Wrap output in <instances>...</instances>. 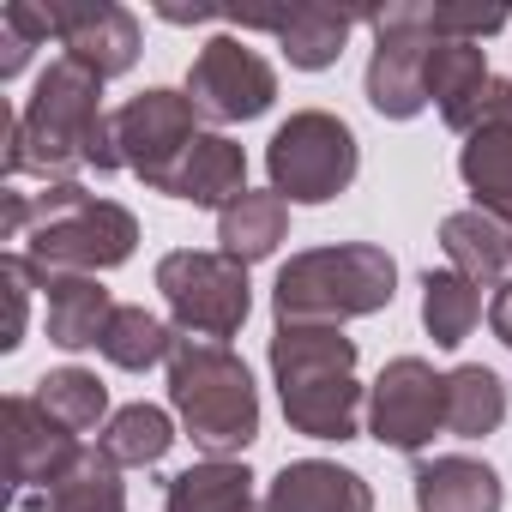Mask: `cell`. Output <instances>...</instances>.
I'll return each instance as SVG.
<instances>
[{
	"label": "cell",
	"instance_id": "cell-4",
	"mask_svg": "<svg viewBox=\"0 0 512 512\" xmlns=\"http://www.w3.org/2000/svg\"><path fill=\"white\" fill-rule=\"evenodd\" d=\"M398 296V260L380 241H338V247H308L278 272L272 284V314L278 326H344L362 314L392 308Z\"/></svg>",
	"mask_w": 512,
	"mask_h": 512
},
{
	"label": "cell",
	"instance_id": "cell-33",
	"mask_svg": "<svg viewBox=\"0 0 512 512\" xmlns=\"http://www.w3.org/2000/svg\"><path fill=\"white\" fill-rule=\"evenodd\" d=\"M157 13H163L169 25H211V19H217L211 7H157Z\"/></svg>",
	"mask_w": 512,
	"mask_h": 512
},
{
	"label": "cell",
	"instance_id": "cell-34",
	"mask_svg": "<svg viewBox=\"0 0 512 512\" xmlns=\"http://www.w3.org/2000/svg\"><path fill=\"white\" fill-rule=\"evenodd\" d=\"M253 512H266V506H253Z\"/></svg>",
	"mask_w": 512,
	"mask_h": 512
},
{
	"label": "cell",
	"instance_id": "cell-6",
	"mask_svg": "<svg viewBox=\"0 0 512 512\" xmlns=\"http://www.w3.org/2000/svg\"><path fill=\"white\" fill-rule=\"evenodd\" d=\"M356 169H362V145H356L350 121H338L326 109H296L266 145L272 193L290 205H332L338 193H350Z\"/></svg>",
	"mask_w": 512,
	"mask_h": 512
},
{
	"label": "cell",
	"instance_id": "cell-28",
	"mask_svg": "<svg viewBox=\"0 0 512 512\" xmlns=\"http://www.w3.org/2000/svg\"><path fill=\"white\" fill-rule=\"evenodd\" d=\"M175 332L157 320V314H145V308H115V320H109V332H103V356L115 362V368H127V374H145V368H157V362H169L175 356Z\"/></svg>",
	"mask_w": 512,
	"mask_h": 512
},
{
	"label": "cell",
	"instance_id": "cell-21",
	"mask_svg": "<svg viewBox=\"0 0 512 512\" xmlns=\"http://www.w3.org/2000/svg\"><path fill=\"white\" fill-rule=\"evenodd\" d=\"M458 175L470 187V199L482 211H500L512 217V115L464 133V151H458Z\"/></svg>",
	"mask_w": 512,
	"mask_h": 512
},
{
	"label": "cell",
	"instance_id": "cell-1",
	"mask_svg": "<svg viewBox=\"0 0 512 512\" xmlns=\"http://www.w3.org/2000/svg\"><path fill=\"white\" fill-rule=\"evenodd\" d=\"M0 169L13 175H43L73 181L79 169H121V145H115V115H103V79L91 67H79L73 55L49 61L31 103L19 115H7V157Z\"/></svg>",
	"mask_w": 512,
	"mask_h": 512
},
{
	"label": "cell",
	"instance_id": "cell-26",
	"mask_svg": "<svg viewBox=\"0 0 512 512\" xmlns=\"http://www.w3.org/2000/svg\"><path fill=\"white\" fill-rule=\"evenodd\" d=\"M482 320V290L464 272H422V326L440 350H458Z\"/></svg>",
	"mask_w": 512,
	"mask_h": 512
},
{
	"label": "cell",
	"instance_id": "cell-30",
	"mask_svg": "<svg viewBox=\"0 0 512 512\" xmlns=\"http://www.w3.org/2000/svg\"><path fill=\"white\" fill-rule=\"evenodd\" d=\"M49 37H55V7H31V0L0 7V79H19L31 49H43Z\"/></svg>",
	"mask_w": 512,
	"mask_h": 512
},
{
	"label": "cell",
	"instance_id": "cell-32",
	"mask_svg": "<svg viewBox=\"0 0 512 512\" xmlns=\"http://www.w3.org/2000/svg\"><path fill=\"white\" fill-rule=\"evenodd\" d=\"M488 326H494V338L512 350V284H506V290H494V302H488Z\"/></svg>",
	"mask_w": 512,
	"mask_h": 512
},
{
	"label": "cell",
	"instance_id": "cell-2",
	"mask_svg": "<svg viewBox=\"0 0 512 512\" xmlns=\"http://www.w3.org/2000/svg\"><path fill=\"white\" fill-rule=\"evenodd\" d=\"M272 380L284 422L308 440H356L362 434V380L356 338L344 326H278L272 332Z\"/></svg>",
	"mask_w": 512,
	"mask_h": 512
},
{
	"label": "cell",
	"instance_id": "cell-19",
	"mask_svg": "<svg viewBox=\"0 0 512 512\" xmlns=\"http://www.w3.org/2000/svg\"><path fill=\"white\" fill-rule=\"evenodd\" d=\"M49 296V344L61 350H91L103 344L109 320H115V302L97 278H79V272H61V278H43L37 284Z\"/></svg>",
	"mask_w": 512,
	"mask_h": 512
},
{
	"label": "cell",
	"instance_id": "cell-29",
	"mask_svg": "<svg viewBox=\"0 0 512 512\" xmlns=\"http://www.w3.org/2000/svg\"><path fill=\"white\" fill-rule=\"evenodd\" d=\"M31 398H37L55 422H67L73 434H85V428H97V422L109 416V386H103L91 368H49Z\"/></svg>",
	"mask_w": 512,
	"mask_h": 512
},
{
	"label": "cell",
	"instance_id": "cell-18",
	"mask_svg": "<svg viewBox=\"0 0 512 512\" xmlns=\"http://www.w3.org/2000/svg\"><path fill=\"white\" fill-rule=\"evenodd\" d=\"M247 193V151L223 133H199L169 181V199L181 205H205V211H229Z\"/></svg>",
	"mask_w": 512,
	"mask_h": 512
},
{
	"label": "cell",
	"instance_id": "cell-15",
	"mask_svg": "<svg viewBox=\"0 0 512 512\" xmlns=\"http://www.w3.org/2000/svg\"><path fill=\"white\" fill-rule=\"evenodd\" d=\"M266 512H374V488L332 458H296L272 476Z\"/></svg>",
	"mask_w": 512,
	"mask_h": 512
},
{
	"label": "cell",
	"instance_id": "cell-8",
	"mask_svg": "<svg viewBox=\"0 0 512 512\" xmlns=\"http://www.w3.org/2000/svg\"><path fill=\"white\" fill-rule=\"evenodd\" d=\"M374 31V55H368V103L386 121H416L428 109V7L422 0H392V7L362 13Z\"/></svg>",
	"mask_w": 512,
	"mask_h": 512
},
{
	"label": "cell",
	"instance_id": "cell-23",
	"mask_svg": "<svg viewBox=\"0 0 512 512\" xmlns=\"http://www.w3.org/2000/svg\"><path fill=\"white\" fill-rule=\"evenodd\" d=\"M350 13H338V7H296V13H272V37L284 43V55H290V67H302V73H326V67H338V55H344V43H350Z\"/></svg>",
	"mask_w": 512,
	"mask_h": 512
},
{
	"label": "cell",
	"instance_id": "cell-16",
	"mask_svg": "<svg viewBox=\"0 0 512 512\" xmlns=\"http://www.w3.org/2000/svg\"><path fill=\"white\" fill-rule=\"evenodd\" d=\"M416 512H500L506 506V482L494 464L446 452V458H422L410 476Z\"/></svg>",
	"mask_w": 512,
	"mask_h": 512
},
{
	"label": "cell",
	"instance_id": "cell-27",
	"mask_svg": "<svg viewBox=\"0 0 512 512\" xmlns=\"http://www.w3.org/2000/svg\"><path fill=\"white\" fill-rule=\"evenodd\" d=\"M49 512H127V482H121V464H115L103 446H85V452L73 458V470L55 482Z\"/></svg>",
	"mask_w": 512,
	"mask_h": 512
},
{
	"label": "cell",
	"instance_id": "cell-20",
	"mask_svg": "<svg viewBox=\"0 0 512 512\" xmlns=\"http://www.w3.org/2000/svg\"><path fill=\"white\" fill-rule=\"evenodd\" d=\"M290 235V199L278 193H241L229 211H217V253L253 266V260H272L278 241Z\"/></svg>",
	"mask_w": 512,
	"mask_h": 512
},
{
	"label": "cell",
	"instance_id": "cell-25",
	"mask_svg": "<svg viewBox=\"0 0 512 512\" xmlns=\"http://www.w3.org/2000/svg\"><path fill=\"white\" fill-rule=\"evenodd\" d=\"M121 470L133 464V470H151V464H163L169 458V446H175V416L169 410H157V404H121L109 422H103V440H97Z\"/></svg>",
	"mask_w": 512,
	"mask_h": 512
},
{
	"label": "cell",
	"instance_id": "cell-31",
	"mask_svg": "<svg viewBox=\"0 0 512 512\" xmlns=\"http://www.w3.org/2000/svg\"><path fill=\"white\" fill-rule=\"evenodd\" d=\"M31 290H37V272L25 266V253H7V260H0V296H7V326H0V350H19V344H25Z\"/></svg>",
	"mask_w": 512,
	"mask_h": 512
},
{
	"label": "cell",
	"instance_id": "cell-24",
	"mask_svg": "<svg viewBox=\"0 0 512 512\" xmlns=\"http://www.w3.org/2000/svg\"><path fill=\"white\" fill-rule=\"evenodd\" d=\"M500 422H506V386H500V374L482 368V362L452 368V374H446V434L482 440V434H494Z\"/></svg>",
	"mask_w": 512,
	"mask_h": 512
},
{
	"label": "cell",
	"instance_id": "cell-9",
	"mask_svg": "<svg viewBox=\"0 0 512 512\" xmlns=\"http://www.w3.org/2000/svg\"><path fill=\"white\" fill-rule=\"evenodd\" d=\"M199 139V109L187 91L151 85L139 97H127L115 109V145H121V169H133L151 193H169L187 145Z\"/></svg>",
	"mask_w": 512,
	"mask_h": 512
},
{
	"label": "cell",
	"instance_id": "cell-10",
	"mask_svg": "<svg viewBox=\"0 0 512 512\" xmlns=\"http://www.w3.org/2000/svg\"><path fill=\"white\" fill-rule=\"evenodd\" d=\"M187 97L205 121L217 127H235V121H253V115H266L278 103V73L260 49H247L241 37L217 31L193 67H187Z\"/></svg>",
	"mask_w": 512,
	"mask_h": 512
},
{
	"label": "cell",
	"instance_id": "cell-12",
	"mask_svg": "<svg viewBox=\"0 0 512 512\" xmlns=\"http://www.w3.org/2000/svg\"><path fill=\"white\" fill-rule=\"evenodd\" d=\"M7 464H13V506L19 512H49L55 482L73 470V458L85 452L79 434L67 422H55L37 398L13 392L7 398Z\"/></svg>",
	"mask_w": 512,
	"mask_h": 512
},
{
	"label": "cell",
	"instance_id": "cell-13",
	"mask_svg": "<svg viewBox=\"0 0 512 512\" xmlns=\"http://www.w3.org/2000/svg\"><path fill=\"white\" fill-rule=\"evenodd\" d=\"M55 43L91 67L97 79H121L133 73L145 37H139V19L127 7H115V0H79V7H55Z\"/></svg>",
	"mask_w": 512,
	"mask_h": 512
},
{
	"label": "cell",
	"instance_id": "cell-5",
	"mask_svg": "<svg viewBox=\"0 0 512 512\" xmlns=\"http://www.w3.org/2000/svg\"><path fill=\"white\" fill-rule=\"evenodd\" d=\"M169 404L193 434V446L211 458L247 452L260 440V392H253V374L229 344L181 338L169 356Z\"/></svg>",
	"mask_w": 512,
	"mask_h": 512
},
{
	"label": "cell",
	"instance_id": "cell-14",
	"mask_svg": "<svg viewBox=\"0 0 512 512\" xmlns=\"http://www.w3.org/2000/svg\"><path fill=\"white\" fill-rule=\"evenodd\" d=\"M440 247H446V260L452 272H464L476 290H506L512 284V217L500 211H452L440 223Z\"/></svg>",
	"mask_w": 512,
	"mask_h": 512
},
{
	"label": "cell",
	"instance_id": "cell-3",
	"mask_svg": "<svg viewBox=\"0 0 512 512\" xmlns=\"http://www.w3.org/2000/svg\"><path fill=\"white\" fill-rule=\"evenodd\" d=\"M139 247V217L115 199H97L85 193L79 181H55L49 193L25 199V229H19V247L25 266L43 278H61V272H79V278H97L109 266H127Z\"/></svg>",
	"mask_w": 512,
	"mask_h": 512
},
{
	"label": "cell",
	"instance_id": "cell-17",
	"mask_svg": "<svg viewBox=\"0 0 512 512\" xmlns=\"http://www.w3.org/2000/svg\"><path fill=\"white\" fill-rule=\"evenodd\" d=\"M488 85H494V73H488V49L482 43L434 37V49H428V103L440 109V121L452 133H470Z\"/></svg>",
	"mask_w": 512,
	"mask_h": 512
},
{
	"label": "cell",
	"instance_id": "cell-11",
	"mask_svg": "<svg viewBox=\"0 0 512 512\" xmlns=\"http://www.w3.org/2000/svg\"><path fill=\"white\" fill-rule=\"evenodd\" d=\"M446 428V374L422 356H392L368 386V434L392 452H422Z\"/></svg>",
	"mask_w": 512,
	"mask_h": 512
},
{
	"label": "cell",
	"instance_id": "cell-7",
	"mask_svg": "<svg viewBox=\"0 0 512 512\" xmlns=\"http://www.w3.org/2000/svg\"><path fill=\"white\" fill-rule=\"evenodd\" d=\"M157 290L175 314V326L187 338L223 344L247 326L253 290H247V266L229 253H205V247H175L157 260Z\"/></svg>",
	"mask_w": 512,
	"mask_h": 512
},
{
	"label": "cell",
	"instance_id": "cell-22",
	"mask_svg": "<svg viewBox=\"0 0 512 512\" xmlns=\"http://www.w3.org/2000/svg\"><path fill=\"white\" fill-rule=\"evenodd\" d=\"M253 476L235 458H205L181 476H169L163 512H253Z\"/></svg>",
	"mask_w": 512,
	"mask_h": 512
}]
</instances>
